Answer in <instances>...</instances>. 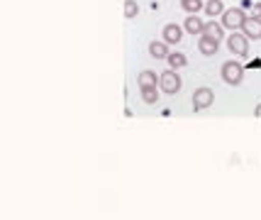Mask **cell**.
Returning a JSON list of instances; mask_svg holds the SVG:
<instances>
[{
	"instance_id": "obj_16",
	"label": "cell",
	"mask_w": 261,
	"mask_h": 220,
	"mask_svg": "<svg viewBox=\"0 0 261 220\" xmlns=\"http://www.w3.org/2000/svg\"><path fill=\"white\" fill-rule=\"evenodd\" d=\"M181 8L188 15H198L200 10H205V0H181Z\"/></svg>"
},
{
	"instance_id": "obj_7",
	"label": "cell",
	"mask_w": 261,
	"mask_h": 220,
	"mask_svg": "<svg viewBox=\"0 0 261 220\" xmlns=\"http://www.w3.org/2000/svg\"><path fill=\"white\" fill-rule=\"evenodd\" d=\"M198 52L203 54V57H215L217 52H220V42L217 39H210V37L200 35V39H198Z\"/></svg>"
},
{
	"instance_id": "obj_11",
	"label": "cell",
	"mask_w": 261,
	"mask_h": 220,
	"mask_svg": "<svg viewBox=\"0 0 261 220\" xmlns=\"http://www.w3.org/2000/svg\"><path fill=\"white\" fill-rule=\"evenodd\" d=\"M149 54L154 59H169V54H171V49H169V44L164 42V39H154V42H149Z\"/></svg>"
},
{
	"instance_id": "obj_14",
	"label": "cell",
	"mask_w": 261,
	"mask_h": 220,
	"mask_svg": "<svg viewBox=\"0 0 261 220\" xmlns=\"http://www.w3.org/2000/svg\"><path fill=\"white\" fill-rule=\"evenodd\" d=\"M137 83H139V88H142V86H159V76H156V71L144 69V71H139Z\"/></svg>"
},
{
	"instance_id": "obj_2",
	"label": "cell",
	"mask_w": 261,
	"mask_h": 220,
	"mask_svg": "<svg viewBox=\"0 0 261 220\" xmlns=\"http://www.w3.org/2000/svg\"><path fill=\"white\" fill-rule=\"evenodd\" d=\"M220 79L227 83V86H239V83L244 81V66L239 61H234V59H229V61H225L220 66Z\"/></svg>"
},
{
	"instance_id": "obj_9",
	"label": "cell",
	"mask_w": 261,
	"mask_h": 220,
	"mask_svg": "<svg viewBox=\"0 0 261 220\" xmlns=\"http://www.w3.org/2000/svg\"><path fill=\"white\" fill-rule=\"evenodd\" d=\"M203 35L210 37V39H217V42L227 39V37H225V27H222V22H215V20H207V22H205Z\"/></svg>"
},
{
	"instance_id": "obj_1",
	"label": "cell",
	"mask_w": 261,
	"mask_h": 220,
	"mask_svg": "<svg viewBox=\"0 0 261 220\" xmlns=\"http://www.w3.org/2000/svg\"><path fill=\"white\" fill-rule=\"evenodd\" d=\"M247 10L244 8H227V10L222 12V17H220V22H222V27L225 30H229V32H239L242 27H244V22H247Z\"/></svg>"
},
{
	"instance_id": "obj_8",
	"label": "cell",
	"mask_w": 261,
	"mask_h": 220,
	"mask_svg": "<svg viewBox=\"0 0 261 220\" xmlns=\"http://www.w3.org/2000/svg\"><path fill=\"white\" fill-rule=\"evenodd\" d=\"M183 30H186L188 35L200 37V35H203V30H205V22L198 17V15H188V17L183 20Z\"/></svg>"
},
{
	"instance_id": "obj_13",
	"label": "cell",
	"mask_w": 261,
	"mask_h": 220,
	"mask_svg": "<svg viewBox=\"0 0 261 220\" xmlns=\"http://www.w3.org/2000/svg\"><path fill=\"white\" fill-rule=\"evenodd\" d=\"M159 91H161L159 86H142V88H139V95H142V101L147 105H154L159 101Z\"/></svg>"
},
{
	"instance_id": "obj_6",
	"label": "cell",
	"mask_w": 261,
	"mask_h": 220,
	"mask_svg": "<svg viewBox=\"0 0 261 220\" xmlns=\"http://www.w3.org/2000/svg\"><path fill=\"white\" fill-rule=\"evenodd\" d=\"M183 32H186V30H183L181 25L169 22V25H164V30H161V39L169 46H176L178 42H183Z\"/></svg>"
},
{
	"instance_id": "obj_17",
	"label": "cell",
	"mask_w": 261,
	"mask_h": 220,
	"mask_svg": "<svg viewBox=\"0 0 261 220\" xmlns=\"http://www.w3.org/2000/svg\"><path fill=\"white\" fill-rule=\"evenodd\" d=\"M139 15V5L135 0H125V20H135Z\"/></svg>"
},
{
	"instance_id": "obj_15",
	"label": "cell",
	"mask_w": 261,
	"mask_h": 220,
	"mask_svg": "<svg viewBox=\"0 0 261 220\" xmlns=\"http://www.w3.org/2000/svg\"><path fill=\"white\" fill-rule=\"evenodd\" d=\"M166 64H169V69L178 71V69H183V66H188V57L181 54V52H171L169 59H166Z\"/></svg>"
},
{
	"instance_id": "obj_20",
	"label": "cell",
	"mask_w": 261,
	"mask_h": 220,
	"mask_svg": "<svg viewBox=\"0 0 261 220\" xmlns=\"http://www.w3.org/2000/svg\"><path fill=\"white\" fill-rule=\"evenodd\" d=\"M254 117H261V103L254 108Z\"/></svg>"
},
{
	"instance_id": "obj_19",
	"label": "cell",
	"mask_w": 261,
	"mask_h": 220,
	"mask_svg": "<svg viewBox=\"0 0 261 220\" xmlns=\"http://www.w3.org/2000/svg\"><path fill=\"white\" fill-rule=\"evenodd\" d=\"M239 8H244V10H247V8H251V0H242V5H239Z\"/></svg>"
},
{
	"instance_id": "obj_12",
	"label": "cell",
	"mask_w": 261,
	"mask_h": 220,
	"mask_svg": "<svg viewBox=\"0 0 261 220\" xmlns=\"http://www.w3.org/2000/svg\"><path fill=\"white\" fill-rule=\"evenodd\" d=\"M227 10V8H225V3H222V0H205V15H207V17H222V12Z\"/></svg>"
},
{
	"instance_id": "obj_10",
	"label": "cell",
	"mask_w": 261,
	"mask_h": 220,
	"mask_svg": "<svg viewBox=\"0 0 261 220\" xmlns=\"http://www.w3.org/2000/svg\"><path fill=\"white\" fill-rule=\"evenodd\" d=\"M239 32H244L249 39L259 42L261 39V20H256V17H247V22H244V27H242Z\"/></svg>"
},
{
	"instance_id": "obj_3",
	"label": "cell",
	"mask_w": 261,
	"mask_h": 220,
	"mask_svg": "<svg viewBox=\"0 0 261 220\" xmlns=\"http://www.w3.org/2000/svg\"><path fill=\"white\" fill-rule=\"evenodd\" d=\"M159 88L166 95H173V93H178L183 88V79L178 76V71L173 69H166L164 74H159Z\"/></svg>"
},
{
	"instance_id": "obj_4",
	"label": "cell",
	"mask_w": 261,
	"mask_h": 220,
	"mask_svg": "<svg viewBox=\"0 0 261 220\" xmlns=\"http://www.w3.org/2000/svg\"><path fill=\"white\" fill-rule=\"evenodd\" d=\"M249 37L244 35V32H232L227 37V49L232 54H237V57H247L249 54Z\"/></svg>"
},
{
	"instance_id": "obj_18",
	"label": "cell",
	"mask_w": 261,
	"mask_h": 220,
	"mask_svg": "<svg viewBox=\"0 0 261 220\" xmlns=\"http://www.w3.org/2000/svg\"><path fill=\"white\" fill-rule=\"evenodd\" d=\"M249 17H256V20H261V3H256L254 8H251V15Z\"/></svg>"
},
{
	"instance_id": "obj_5",
	"label": "cell",
	"mask_w": 261,
	"mask_h": 220,
	"mask_svg": "<svg viewBox=\"0 0 261 220\" xmlns=\"http://www.w3.org/2000/svg\"><path fill=\"white\" fill-rule=\"evenodd\" d=\"M213 103H215V93H213V88H207V86L195 88V93H193V110H195V113L207 110Z\"/></svg>"
}]
</instances>
